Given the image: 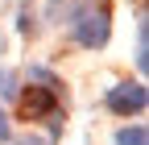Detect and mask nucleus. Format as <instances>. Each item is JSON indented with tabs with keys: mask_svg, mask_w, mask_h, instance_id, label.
I'll use <instances>...</instances> for the list:
<instances>
[{
	"mask_svg": "<svg viewBox=\"0 0 149 145\" xmlns=\"http://www.w3.org/2000/svg\"><path fill=\"white\" fill-rule=\"evenodd\" d=\"M74 13H79V4H74V0H50V4H46V21H58V25L66 21V25H70Z\"/></svg>",
	"mask_w": 149,
	"mask_h": 145,
	"instance_id": "nucleus-4",
	"label": "nucleus"
},
{
	"mask_svg": "<svg viewBox=\"0 0 149 145\" xmlns=\"http://www.w3.org/2000/svg\"><path fill=\"white\" fill-rule=\"evenodd\" d=\"M116 145H149V129L145 124H124L116 133Z\"/></svg>",
	"mask_w": 149,
	"mask_h": 145,
	"instance_id": "nucleus-5",
	"label": "nucleus"
},
{
	"mask_svg": "<svg viewBox=\"0 0 149 145\" xmlns=\"http://www.w3.org/2000/svg\"><path fill=\"white\" fill-rule=\"evenodd\" d=\"M137 66H141V70L149 66V50H145V17H141V25H137Z\"/></svg>",
	"mask_w": 149,
	"mask_h": 145,
	"instance_id": "nucleus-7",
	"label": "nucleus"
},
{
	"mask_svg": "<svg viewBox=\"0 0 149 145\" xmlns=\"http://www.w3.org/2000/svg\"><path fill=\"white\" fill-rule=\"evenodd\" d=\"M17 145H54V137H37V133H25Z\"/></svg>",
	"mask_w": 149,
	"mask_h": 145,
	"instance_id": "nucleus-8",
	"label": "nucleus"
},
{
	"mask_svg": "<svg viewBox=\"0 0 149 145\" xmlns=\"http://www.w3.org/2000/svg\"><path fill=\"white\" fill-rule=\"evenodd\" d=\"M145 104H149L145 83H116V87H108V108L116 116H141Z\"/></svg>",
	"mask_w": 149,
	"mask_h": 145,
	"instance_id": "nucleus-2",
	"label": "nucleus"
},
{
	"mask_svg": "<svg viewBox=\"0 0 149 145\" xmlns=\"http://www.w3.org/2000/svg\"><path fill=\"white\" fill-rule=\"evenodd\" d=\"M8 137H13V124H8L4 112H0V141H8Z\"/></svg>",
	"mask_w": 149,
	"mask_h": 145,
	"instance_id": "nucleus-9",
	"label": "nucleus"
},
{
	"mask_svg": "<svg viewBox=\"0 0 149 145\" xmlns=\"http://www.w3.org/2000/svg\"><path fill=\"white\" fill-rule=\"evenodd\" d=\"M0 100H17V70L0 66Z\"/></svg>",
	"mask_w": 149,
	"mask_h": 145,
	"instance_id": "nucleus-6",
	"label": "nucleus"
},
{
	"mask_svg": "<svg viewBox=\"0 0 149 145\" xmlns=\"http://www.w3.org/2000/svg\"><path fill=\"white\" fill-rule=\"evenodd\" d=\"M21 108L29 116H50L58 112V87H29V91L21 96Z\"/></svg>",
	"mask_w": 149,
	"mask_h": 145,
	"instance_id": "nucleus-3",
	"label": "nucleus"
},
{
	"mask_svg": "<svg viewBox=\"0 0 149 145\" xmlns=\"http://www.w3.org/2000/svg\"><path fill=\"white\" fill-rule=\"evenodd\" d=\"M70 33H74V42H79L83 50H104L108 38H112V17L104 8H83L74 13V21H70Z\"/></svg>",
	"mask_w": 149,
	"mask_h": 145,
	"instance_id": "nucleus-1",
	"label": "nucleus"
}]
</instances>
